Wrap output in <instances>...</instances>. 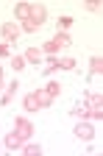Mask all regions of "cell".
<instances>
[{"label":"cell","instance_id":"cell-1","mask_svg":"<svg viewBox=\"0 0 103 156\" xmlns=\"http://www.w3.org/2000/svg\"><path fill=\"white\" fill-rule=\"evenodd\" d=\"M14 134H17V136H20V140H23V142H25V140H28V136L34 134V126H31V120H25V117H23V114H20V117H17V120H14Z\"/></svg>","mask_w":103,"mask_h":156},{"label":"cell","instance_id":"cell-2","mask_svg":"<svg viewBox=\"0 0 103 156\" xmlns=\"http://www.w3.org/2000/svg\"><path fill=\"white\" fill-rule=\"evenodd\" d=\"M75 136H78V140H84V142H89L92 140V136H95V126L87 120V123H78L75 126Z\"/></svg>","mask_w":103,"mask_h":156},{"label":"cell","instance_id":"cell-3","mask_svg":"<svg viewBox=\"0 0 103 156\" xmlns=\"http://www.w3.org/2000/svg\"><path fill=\"white\" fill-rule=\"evenodd\" d=\"M45 20H48V9H45L42 3H36V6H31V23H34L36 28L42 25Z\"/></svg>","mask_w":103,"mask_h":156},{"label":"cell","instance_id":"cell-4","mask_svg":"<svg viewBox=\"0 0 103 156\" xmlns=\"http://www.w3.org/2000/svg\"><path fill=\"white\" fill-rule=\"evenodd\" d=\"M0 31H3V36H6V42H14V39H17L20 34H23V31H20V28H17L14 23H6V25L0 28Z\"/></svg>","mask_w":103,"mask_h":156},{"label":"cell","instance_id":"cell-5","mask_svg":"<svg viewBox=\"0 0 103 156\" xmlns=\"http://www.w3.org/2000/svg\"><path fill=\"white\" fill-rule=\"evenodd\" d=\"M3 145H6L9 151H20V148H23V140H20L17 134H6V136H3Z\"/></svg>","mask_w":103,"mask_h":156},{"label":"cell","instance_id":"cell-6","mask_svg":"<svg viewBox=\"0 0 103 156\" xmlns=\"http://www.w3.org/2000/svg\"><path fill=\"white\" fill-rule=\"evenodd\" d=\"M14 14H17V20H31V3H17L14 6Z\"/></svg>","mask_w":103,"mask_h":156},{"label":"cell","instance_id":"cell-7","mask_svg":"<svg viewBox=\"0 0 103 156\" xmlns=\"http://www.w3.org/2000/svg\"><path fill=\"white\" fill-rule=\"evenodd\" d=\"M23 56H25V62H31V64H39V62H42V56H45V53L39 50V48H28V50H25Z\"/></svg>","mask_w":103,"mask_h":156},{"label":"cell","instance_id":"cell-8","mask_svg":"<svg viewBox=\"0 0 103 156\" xmlns=\"http://www.w3.org/2000/svg\"><path fill=\"white\" fill-rule=\"evenodd\" d=\"M34 98H36V101H39V109H45V106H50L53 103V98L45 92V89H39V92H34Z\"/></svg>","mask_w":103,"mask_h":156},{"label":"cell","instance_id":"cell-9","mask_svg":"<svg viewBox=\"0 0 103 156\" xmlns=\"http://www.w3.org/2000/svg\"><path fill=\"white\" fill-rule=\"evenodd\" d=\"M23 106H25V112H39V101L34 95H25L23 98Z\"/></svg>","mask_w":103,"mask_h":156},{"label":"cell","instance_id":"cell-10","mask_svg":"<svg viewBox=\"0 0 103 156\" xmlns=\"http://www.w3.org/2000/svg\"><path fill=\"white\" fill-rule=\"evenodd\" d=\"M56 67H61V70H73V67H75V58H70V56L56 58Z\"/></svg>","mask_w":103,"mask_h":156},{"label":"cell","instance_id":"cell-11","mask_svg":"<svg viewBox=\"0 0 103 156\" xmlns=\"http://www.w3.org/2000/svg\"><path fill=\"white\" fill-rule=\"evenodd\" d=\"M53 45H56V48H70V36H67V34H56Z\"/></svg>","mask_w":103,"mask_h":156},{"label":"cell","instance_id":"cell-12","mask_svg":"<svg viewBox=\"0 0 103 156\" xmlns=\"http://www.w3.org/2000/svg\"><path fill=\"white\" fill-rule=\"evenodd\" d=\"M25 64H28V62H25V56H11V70H17V73H20Z\"/></svg>","mask_w":103,"mask_h":156},{"label":"cell","instance_id":"cell-13","mask_svg":"<svg viewBox=\"0 0 103 156\" xmlns=\"http://www.w3.org/2000/svg\"><path fill=\"white\" fill-rule=\"evenodd\" d=\"M73 28V17H59V31L64 34V31H70Z\"/></svg>","mask_w":103,"mask_h":156},{"label":"cell","instance_id":"cell-14","mask_svg":"<svg viewBox=\"0 0 103 156\" xmlns=\"http://www.w3.org/2000/svg\"><path fill=\"white\" fill-rule=\"evenodd\" d=\"M23 153H25V156H39V153H42V148H39V145H23Z\"/></svg>","mask_w":103,"mask_h":156},{"label":"cell","instance_id":"cell-15","mask_svg":"<svg viewBox=\"0 0 103 156\" xmlns=\"http://www.w3.org/2000/svg\"><path fill=\"white\" fill-rule=\"evenodd\" d=\"M92 73H103V58H100V56L92 58Z\"/></svg>","mask_w":103,"mask_h":156},{"label":"cell","instance_id":"cell-16","mask_svg":"<svg viewBox=\"0 0 103 156\" xmlns=\"http://www.w3.org/2000/svg\"><path fill=\"white\" fill-rule=\"evenodd\" d=\"M45 92H48V95H50V98H56V95H59V84H56V81H50V84H48V89H45Z\"/></svg>","mask_w":103,"mask_h":156},{"label":"cell","instance_id":"cell-17","mask_svg":"<svg viewBox=\"0 0 103 156\" xmlns=\"http://www.w3.org/2000/svg\"><path fill=\"white\" fill-rule=\"evenodd\" d=\"M20 31H25V34H34V31H36V25L31 23V20H25V23H23V28H20Z\"/></svg>","mask_w":103,"mask_h":156},{"label":"cell","instance_id":"cell-18","mask_svg":"<svg viewBox=\"0 0 103 156\" xmlns=\"http://www.w3.org/2000/svg\"><path fill=\"white\" fill-rule=\"evenodd\" d=\"M56 50H59V48H56V45H53V42H45V50H42V53H48V56H53V53H56Z\"/></svg>","mask_w":103,"mask_h":156},{"label":"cell","instance_id":"cell-19","mask_svg":"<svg viewBox=\"0 0 103 156\" xmlns=\"http://www.w3.org/2000/svg\"><path fill=\"white\" fill-rule=\"evenodd\" d=\"M53 70H56V58H53V56H50V58H48V75H50V73H53Z\"/></svg>","mask_w":103,"mask_h":156},{"label":"cell","instance_id":"cell-20","mask_svg":"<svg viewBox=\"0 0 103 156\" xmlns=\"http://www.w3.org/2000/svg\"><path fill=\"white\" fill-rule=\"evenodd\" d=\"M87 11H100V3H87Z\"/></svg>","mask_w":103,"mask_h":156},{"label":"cell","instance_id":"cell-21","mask_svg":"<svg viewBox=\"0 0 103 156\" xmlns=\"http://www.w3.org/2000/svg\"><path fill=\"white\" fill-rule=\"evenodd\" d=\"M3 56H9V45H0V58Z\"/></svg>","mask_w":103,"mask_h":156},{"label":"cell","instance_id":"cell-22","mask_svg":"<svg viewBox=\"0 0 103 156\" xmlns=\"http://www.w3.org/2000/svg\"><path fill=\"white\" fill-rule=\"evenodd\" d=\"M0 89H3V78H0Z\"/></svg>","mask_w":103,"mask_h":156},{"label":"cell","instance_id":"cell-23","mask_svg":"<svg viewBox=\"0 0 103 156\" xmlns=\"http://www.w3.org/2000/svg\"><path fill=\"white\" fill-rule=\"evenodd\" d=\"M0 78H3V67H0Z\"/></svg>","mask_w":103,"mask_h":156}]
</instances>
